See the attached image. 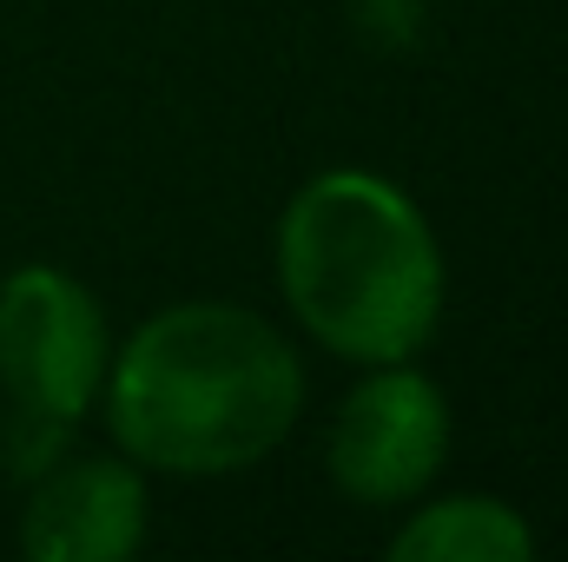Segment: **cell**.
<instances>
[{"label":"cell","instance_id":"1","mask_svg":"<svg viewBox=\"0 0 568 562\" xmlns=\"http://www.w3.org/2000/svg\"><path fill=\"white\" fill-rule=\"evenodd\" d=\"M100 398L133 463L172 476H225L284 443L304 404V371L258 311L172 304L126 338Z\"/></svg>","mask_w":568,"mask_h":562},{"label":"cell","instance_id":"2","mask_svg":"<svg viewBox=\"0 0 568 562\" xmlns=\"http://www.w3.org/2000/svg\"><path fill=\"white\" fill-rule=\"evenodd\" d=\"M278 279L297 324L351 364H410L443 311V259L404 185L337 165L278 225Z\"/></svg>","mask_w":568,"mask_h":562},{"label":"cell","instance_id":"3","mask_svg":"<svg viewBox=\"0 0 568 562\" xmlns=\"http://www.w3.org/2000/svg\"><path fill=\"white\" fill-rule=\"evenodd\" d=\"M106 384V318L87 284L53 265L0 279V391L7 411L47 423L87 418Z\"/></svg>","mask_w":568,"mask_h":562},{"label":"cell","instance_id":"4","mask_svg":"<svg viewBox=\"0 0 568 562\" xmlns=\"http://www.w3.org/2000/svg\"><path fill=\"white\" fill-rule=\"evenodd\" d=\"M377 378H364L331 430V476L344 496L357 503H410L424 496L429 476L443 470L449 450V411L443 391L424 371L404 364H371Z\"/></svg>","mask_w":568,"mask_h":562},{"label":"cell","instance_id":"5","mask_svg":"<svg viewBox=\"0 0 568 562\" xmlns=\"http://www.w3.org/2000/svg\"><path fill=\"white\" fill-rule=\"evenodd\" d=\"M145 536V483L120 456L47 463L20 543L33 562H120Z\"/></svg>","mask_w":568,"mask_h":562},{"label":"cell","instance_id":"6","mask_svg":"<svg viewBox=\"0 0 568 562\" xmlns=\"http://www.w3.org/2000/svg\"><path fill=\"white\" fill-rule=\"evenodd\" d=\"M529 523L496 496H443L390 536L397 562H529Z\"/></svg>","mask_w":568,"mask_h":562}]
</instances>
